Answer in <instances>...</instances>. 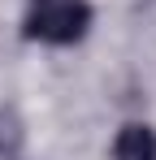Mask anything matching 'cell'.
Segmentation results:
<instances>
[{"label": "cell", "mask_w": 156, "mask_h": 160, "mask_svg": "<svg viewBox=\"0 0 156 160\" xmlns=\"http://www.w3.org/2000/svg\"><path fill=\"white\" fill-rule=\"evenodd\" d=\"M91 26V4L87 0H30L26 9V35L39 43H78Z\"/></svg>", "instance_id": "6da1fadb"}, {"label": "cell", "mask_w": 156, "mask_h": 160, "mask_svg": "<svg viewBox=\"0 0 156 160\" xmlns=\"http://www.w3.org/2000/svg\"><path fill=\"white\" fill-rule=\"evenodd\" d=\"M113 160H156V130L130 121L122 126L117 143H113Z\"/></svg>", "instance_id": "7a4b0ae2"}, {"label": "cell", "mask_w": 156, "mask_h": 160, "mask_svg": "<svg viewBox=\"0 0 156 160\" xmlns=\"http://www.w3.org/2000/svg\"><path fill=\"white\" fill-rule=\"evenodd\" d=\"M18 152H22V121L13 108H4L0 112V160H18Z\"/></svg>", "instance_id": "3957f363"}]
</instances>
